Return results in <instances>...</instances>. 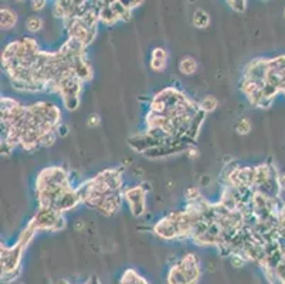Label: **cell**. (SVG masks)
Instances as JSON below:
<instances>
[{
  "label": "cell",
  "instance_id": "cell-24",
  "mask_svg": "<svg viewBox=\"0 0 285 284\" xmlns=\"http://www.w3.org/2000/svg\"><path fill=\"white\" fill-rule=\"evenodd\" d=\"M68 134V126L64 125V124H61V125L57 128V135L59 136H66Z\"/></svg>",
  "mask_w": 285,
  "mask_h": 284
},
{
  "label": "cell",
  "instance_id": "cell-27",
  "mask_svg": "<svg viewBox=\"0 0 285 284\" xmlns=\"http://www.w3.org/2000/svg\"><path fill=\"white\" fill-rule=\"evenodd\" d=\"M284 17H285V8H284Z\"/></svg>",
  "mask_w": 285,
  "mask_h": 284
},
{
  "label": "cell",
  "instance_id": "cell-28",
  "mask_svg": "<svg viewBox=\"0 0 285 284\" xmlns=\"http://www.w3.org/2000/svg\"><path fill=\"white\" fill-rule=\"evenodd\" d=\"M19 284H25V283H19Z\"/></svg>",
  "mask_w": 285,
  "mask_h": 284
},
{
  "label": "cell",
  "instance_id": "cell-20",
  "mask_svg": "<svg viewBox=\"0 0 285 284\" xmlns=\"http://www.w3.org/2000/svg\"><path fill=\"white\" fill-rule=\"evenodd\" d=\"M101 124V117L98 114H91L88 119H87V125L90 128H97Z\"/></svg>",
  "mask_w": 285,
  "mask_h": 284
},
{
  "label": "cell",
  "instance_id": "cell-19",
  "mask_svg": "<svg viewBox=\"0 0 285 284\" xmlns=\"http://www.w3.org/2000/svg\"><path fill=\"white\" fill-rule=\"evenodd\" d=\"M230 263H231V266L235 268H240L245 266V263H248L247 260L243 259L241 256H238V254H233V256H230Z\"/></svg>",
  "mask_w": 285,
  "mask_h": 284
},
{
  "label": "cell",
  "instance_id": "cell-18",
  "mask_svg": "<svg viewBox=\"0 0 285 284\" xmlns=\"http://www.w3.org/2000/svg\"><path fill=\"white\" fill-rule=\"evenodd\" d=\"M226 3L231 10H234L235 13H244L247 9V5H248L245 0H227Z\"/></svg>",
  "mask_w": 285,
  "mask_h": 284
},
{
  "label": "cell",
  "instance_id": "cell-25",
  "mask_svg": "<svg viewBox=\"0 0 285 284\" xmlns=\"http://www.w3.org/2000/svg\"><path fill=\"white\" fill-rule=\"evenodd\" d=\"M142 3H143V2H129V3H124V5H125L126 8H128V9H129V10H131V12H132L134 9H136V8H138V6H141Z\"/></svg>",
  "mask_w": 285,
  "mask_h": 284
},
{
  "label": "cell",
  "instance_id": "cell-14",
  "mask_svg": "<svg viewBox=\"0 0 285 284\" xmlns=\"http://www.w3.org/2000/svg\"><path fill=\"white\" fill-rule=\"evenodd\" d=\"M199 107H200V109L204 114H210V112H213L218 107V101L214 95H206L199 102Z\"/></svg>",
  "mask_w": 285,
  "mask_h": 284
},
{
  "label": "cell",
  "instance_id": "cell-16",
  "mask_svg": "<svg viewBox=\"0 0 285 284\" xmlns=\"http://www.w3.org/2000/svg\"><path fill=\"white\" fill-rule=\"evenodd\" d=\"M44 26V22H43L42 17L37 16H30L27 20H26V29L30 32V33H37L40 32Z\"/></svg>",
  "mask_w": 285,
  "mask_h": 284
},
{
  "label": "cell",
  "instance_id": "cell-7",
  "mask_svg": "<svg viewBox=\"0 0 285 284\" xmlns=\"http://www.w3.org/2000/svg\"><path fill=\"white\" fill-rule=\"evenodd\" d=\"M30 222L37 232H60L67 225L64 215L50 208H37Z\"/></svg>",
  "mask_w": 285,
  "mask_h": 284
},
{
  "label": "cell",
  "instance_id": "cell-6",
  "mask_svg": "<svg viewBox=\"0 0 285 284\" xmlns=\"http://www.w3.org/2000/svg\"><path fill=\"white\" fill-rule=\"evenodd\" d=\"M201 277L200 259L194 253H186L168 271V284H197Z\"/></svg>",
  "mask_w": 285,
  "mask_h": 284
},
{
  "label": "cell",
  "instance_id": "cell-5",
  "mask_svg": "<svg viewBox=\"0 0 285 284\" xmlns=\"http://www.w3.org/2000/svg\"><path fill=\"white\" fill-rule=\"evenodd\" d=\"M36 233H39L36 230V227L32 225V222L29 220V223L26 225V227L20 232L19 239L13 246H6L2 243L0 246V254H2V281L3 283H12L13 280H16L22 267V257L23 253L27 249V246L30 244V242L34 239Z\"/></svg>",
  "mask_w": 285,
  "mask_h": 284
},
{
  "label": "cell",
  "instance_id": "cell-3",
  "mask_svg": "<svg viewBox=\"0 0 285 284\" xmlns=\"http://www.w3.org/2000/svg\"><path fill=\"white\" fill-rule=\"evenodd\" d=\"M34 186L39 208H50L64 215L81 203L77 195V188H73L70 182L66 168H44L36 178Z\"/></svg>",
  "mask_w": 285,
  "mask_h": 284
},
{
  "label": "cell",
  "instance_id": "cell-17",
  "mask_svg": "<svg viewBox=\"0 0 285 284\" xmlns=\"http://www.w3.org/2000/svg\"><path fill=\"white\" fill-rule=\"evenodd\" d=\"M235 131H237V134L240 135L250 134V131H251V122H250V119L245 117L240 118V119L237 121V124H235Z\"/></svg>",
  "mask_w": 285,
  "mask_h": 284
},
{
  "label": "cell",
  "instance_id": "cell-2",
  "mask_svg": "<svg viewBox=\"0 0 285 284\" xmlns=\"http://www.w3.org/2000/svg\"><path fill=\"white\" fill-rule=\"evenodd\" d=\"M122 169L109 168L77 188L81 203L97 210L102 216H112L121 209L124 201Z\"/></svg>",
  "mask_w": 285,
  "mask_h": 284
},
{
  "label": "cell",
  "instance_id": "cell-12",
  "mask_svg": "<svg viewBox=\"0 0 285 284\" xmlns=\"http://www.w3.org/2000/svg\"><path fill=\"white\" fill-rule=\"evenodd\" d=\"M177 68H179V73L183 75H193L196 74L197 68H199V64L196 59H193L190 56H185L182 59L179 60V64H177Z\"/></svg>",
  "mask_w": 285,
  "mask_h": 284
},
{
  "label": "cell",
  "instance_id": "cell-9",
  "mask_svg": "<svg viewBox=\"0 0 285 284\" xmlns=\"http://www.w3.org/2000/svg\"><path fill=\"white\" fill-rule=\"evenodd\" d=\"M149 67L155 73H160L168 67V51L163 47H155L151 53Z\"/></svg>",
  "mask_w": 285,
  "mask_h": 284
},
{
  "label": "cell",
  "instance_id": "cell-11",
  "mask_svg": "<svg viewBox=\"0 0 285 284\" xmlns=\"http://www.w3.org/2000/svg\"><path fill=\"white\" fill-rule=\"evenodd\" d=\"M0 27L3 30H9L17 23V13L10 8H2L0 9Z\"/></svg>",
  "mask_w": 285,
  "mask_h": 284
},
{
  "label": "cell",
  "instance_id": "cell-26",
  "mask_svg": "<svg viewBox=\"0 0 285 284\" xmlns=\"http://www.w3.org/2000/svg\"><path fill=\"white\" fill-rule=\"evenodd\" d=\"M76 229H78V230H80V229H84V225H81V223H78V225L76 226Z\"/></svg>",
  "mask_w": 285,
  "mask_h": 284
},
{
  "label": "cell",
  "instance_id": "cell-22",
  "mask_svg": "<svg viewBox=\"0 0 285 284\" xmlns=\"http://www.w3.org/2000/svg\"><path fill=\"white\" fill-rule=\"evenodd\" d=\"M186 152H187V155H189V158H197V157H199V151L196 150V148H194V147H189V148H187V150H186Z\"/></svg>",
  "mask_w": 285,
  "mask_h": 284
},
{
  "label": "cell",
  "instance_id": "cell-30",
  "mask_svg": "<svg viewBox=\"0 0 285 284\" xmlns=\"http://www.w3.org/2000/svg\"><path fill=\"white\" fill-rule=\"evenodd\" d=\"M268 284H271V283H268Z\"/></svg>",
  "mask_w": 285,
  "mask_h": 284
},
{
  "label": "cell",
  "instance_id": "cell-29",
  "mask_svg": "<svg viewBox=\"0 0 285 284\" xmlns=\"http://www.w3.org/2000/svg\"><path fill=\"white\" fill-rule=\"evenodd\" d=\"M284 95H285V92H284Z\"/></svg>",
  "mask_w": 285,
  "mask_h": 284
},
{
  "label": "cell",
  "instance_id": "cell-4",
  "mask_svg": "<svg viewBox=\"0 0 285 284\" xmlns=\"http://www.w3.org/2000/svg\"><path fill=\"white\" fill-rule=\"evenodd\" d=\"M197 201L186 202L185 210L170 212L165 217H162L152 227L153 233L163 240L190 239L193 227L200 220V208Z\"/></svg>",
  "mask_w": 285,
  "mask_h": 284
},
{
  "label": "cell",
  "instance_id": "cell-1",
  "mask_svg": "<svg viewBox=\"0 0 285 284\" xmlns=\"http://www.w3.org/2000/svg\"><path fill=\"white\" fill-rule=\"evenodd\" d=\"M2 154L9 155L20 147L26 152L54 145L59 138L57 128L61 111L49 101H37L32 105L20 104L10 97H2Z\"/></svg>",
  "mask_w": 285,
  "mask_h": 284
},
{
  "label": "cell",
  "instance_id": "cell-13",
  "mask_svg": "<svg viewBox=\"0 0 285 284\" xmlns=\"http://www.w3.org/2000/svg\"><path fill=\"white\" fill-rule=\"evenodd\" d=\"M192 23L196 29H206L210 25V15L203 9H196L193 13Z\"/></svg>",
  "mask_w": 285,
  "mask_h": 284
},
{
  "label": "cell",
  "instance_id": "cell-15",
  "mask_svg": "<svg viewBox=\"0 0 285 284\" xmlns=\"http://www.w3.org/2000/svg\"><path fill=\"white\" fill-rule=\"evenodd\" d=\"M111 5H112V8L117 12V15L121 20H124V22L131 20V10L124 5V2H111Z\"/></svg>",
  "mask_w": 285,
  "mask_h": 284
},
{
  "label": "cell",
  "instance_id": "cell-21",
  "mask_svg": "<svg viewBox=\"0 0 285 284\" xmlns=\"http://www.w3.org/2000/svg\"><path fill=\"white\" fill-rule=\"evenodd\" d=\"M30 5H32V10H34V12H40V10L46 8L47 2H46V0H33Z\"/></svg>",
  "mask_w": 285,
  "mask_h": 284
},
{
  "label": "cell",
  "instance_id": "cell-23",
  "mask_svg": "<svg viewBox=\"0 0 285 284\" xmlns=\"http://www.w3.org/2000/svg\"><path fill=\"white\" fill-rule=\"evenodd\" d=\"M278 186H279V189L281 191H285V172H282V174H278Z\"/></svg>",
  "mask_w": 285,
  "mask_h": 284
},
{
  "label": "cell",
  "instance_id": "cell-10",
  "mask_svg": "<svg viewBox=\"0 0 285 284\" xmlns=\"http://www.w3.org/2000/svg\"><path fill=\"white\" fill-rule=\"evenodd\" d=\"M119 20L121 19L112 8L111 2H102L100 8V23L105 26H114Z\"/></svg>",
  "mask_w": 285,
  "mask_h": 284
},
{
  "label": "cell",
  "instance_id": "cell-8",
  "mask_svg": "<svg viewBox=\"0 0 285 284\" xmlns=\"http://www.w3.org/2000/svg\"><path fill=\"white\" fill-rule=\"evenodd\" d=\"M148 192H149V188L146 184L135 185V186L124 189V201L126 202L134 217H141L145 215Z\"/></svg>",
  "mask_w": 285,
  "mask_h": 284
}]
</instances>
